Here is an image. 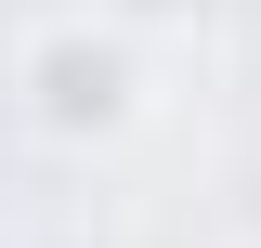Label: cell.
Listing matches in <instances>:
<instances>
[{
	"instance_id": "cell-1",
	"label": "cell",
	"mask_w": 261,
	"mask_h": 248,
	"mask_svg": "<svg viewBox=\"0 0 261 248\" xmlns=\"http://www.w3.org/2000/svg\"><path fill=\"white\" fill-rule=\"evenodd\" d=\"M13 92H27V118L53 131V144H105V131H130V92H144V79H130V39L118 27H79V13H65V27L27 39Z\"/></svg>"
},
{
	"instance_id": "cell-2",
	"label": "cell",
	"mask_w": 261,
	"mask_h": 248,
	"mask_svg": "<svg viewBox=\"0 0 261 248\" xmlns=\"http://www.w3.org/2000/svg\"><path fill=\"white\" fill-rule=\"evenodd\" d=\"M118 13H144V27H170V13H196V0H118Z\"/></svg>"
}]
</instances>
